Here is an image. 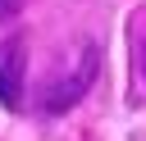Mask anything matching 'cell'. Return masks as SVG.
Instances as JSON below:
<instances>
[{"instance_id": "obj_1", "label": "cell", "mask_w": 146, "mask_h": 141, "mask_svg": "<svg viewBox=\"0 0 146 141\" xmlns=\"http://www.w3.org/2000/svg\"><path fill=\"white\" fill-rule=\"evenodd\" d=\"M23 86H27V36L9 32L0 41V105L9 114L23 109Z\"/></svg>"}, {"instance_id": "obj_2", "label": "cell", "mask_w": 146, "mask_h": 141, "mask_svg": "<svg viewBox=\"0 0 146 141\" xmlns=\"http://www.w3.org/2000/svg\"><path fill=\"white\" fill-rule=\"evenodd\" d=\"M96 64H100V50H96V45H87V50H82V68H78V77H73V82L64 77L59 86H50L41 109H46V114H64V109H73V105L82 100V91L96 82Z\"/></svg>"}, {"instance_id": "obj_3", "label": "cell", "mask_w": 146, "mask_h": 141, "mask_svg": "<svg viewBox=\"0 0 146 141\" xmlns=\"http://www.w3.org/2000/svg\"><path fill=\"white\" fill-rule=\"evenodd\" d=\"M23 9V0H0V18H9V14H18Z\"/></svg>"}]
</instances>
